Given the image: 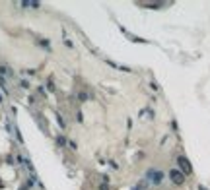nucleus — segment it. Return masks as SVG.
I'll return each instance as SVG.
<instances>
[{
	"label": "nucleus",
	"mask_w": 210,
	"mask_h": 190,
	"mask_svg": "<svg viewBox=\"0 0 210 190\" xmlns=\"http://www.w3.org/2000/svg\"><path fill=\"white\" fill-rule=\"evenodd\" d=\"M169 177H171V180H173V183L175 184H181L183 183V180H185V177H183V173H179V171H169Z\"/></svg>",
	"instance_id": "nucleus-1"
},
{
	"label": "nucleus",
	"mask_w": 210,
	"mask_h": 190,
	"mask_svg": "<svg viewBox=\"0 0 210 190\" xmlns=\"http://www.w3.org/2000/svg\"><path fill=\"white\" fill-rule=\"evenodd\" d=\"M148 177H154V178H152V183H154V184H160V183H162V178H163V175L160 173V171H150V173H148Z\"/></svg>",
	"instance_id": "nucleus-2"
},
{
	"label": "nucleus",
	"mask_w": 210,
	"mask_h": 190,
	"mask_svg": "<svg viewBox=\"0 0 210 190\" xmlns=\"http://www.w3.org/2000/svg\"><path fill=\"white\" fill-rule=\"evenodd\" d=\"M177 163H179V167L185 171V173H191V165H189V161H187L185 157H179V159H177Z\"/></svg>",
	"instance_id": "nucleus-3"
}]
</instances>
